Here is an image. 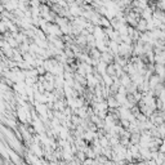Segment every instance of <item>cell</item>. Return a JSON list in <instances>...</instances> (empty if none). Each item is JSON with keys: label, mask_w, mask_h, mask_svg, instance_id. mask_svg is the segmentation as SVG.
<instances>
[{"label": "cell", "mask_w": 165, "mask_h": 165, "mask_svg": "<svg viewBox=\"0 0 165 165\" xmlns=\"http://www.w3.org/2000/svg\"><path fill=\"white\" fill-rule=\"evenodd\" d=\"M0 20H3V14H1V12H0Z\"/></svg>", "instance_id": "7a4b0ae2"}, {"label": "cell", "mask_w": 165, "mask_h": 165, "mask_svg": "<svg viewBox=\"0 0 165 165\" xmlns=\"http://www.w3.org/2000/svg\"><path fill=\"white\" fill-rule=\"evenodd\" d=\"M5 29H7V26H5V23L3 21H0V32H4Z\"/></svg>", "instance_id": "6da1fadb"}]
</instances>
